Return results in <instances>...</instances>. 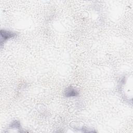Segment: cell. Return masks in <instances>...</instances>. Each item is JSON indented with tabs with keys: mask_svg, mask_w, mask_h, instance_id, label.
<instances>
[{
	"mask_svg": "<svg viewBox=\"0 0 133 133\" xmlns=\"http://www.w3.org/2000/svg\"><path fill=\"white\" fill-rule=\"evenodd\" d=\"M64 95L66 97H76L78 95V91L73 87H68L64 93Z\"/></svg>",
	"mask_w": 133,
	"mask_h": 133,
	"instance_id": "2",
	"label": "cell"
},
{
	"mask_svg": "<svg viewBox=\"0 0 133 133\" xmlns=\"http://www.w3.org/2000/svg\"><path fill=\"white\" fill-rule=\"evenodd\" d=\"M1 45H2L3 43L5 42L7 40L9 39V38L15 37L17 34L16 33L7 31V30H2L1 31Z\"/></svg>",
	"mask_w": 133,
	"mask_h": 133,
	"instance_id": "1",
	"label": "cell"
}]
</instances>
